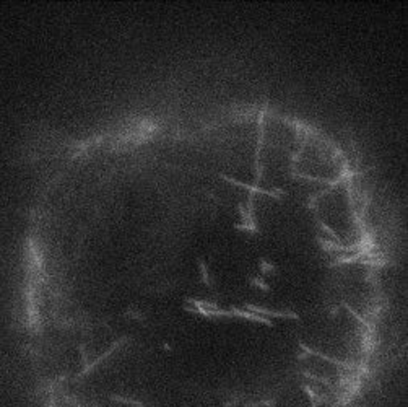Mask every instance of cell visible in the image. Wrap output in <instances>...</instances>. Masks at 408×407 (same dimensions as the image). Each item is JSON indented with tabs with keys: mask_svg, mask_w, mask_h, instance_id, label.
Masks as SVG:
<instances>
[{
	"mask_svg": "<svg viewBox=\"0 0 408 407\" xmlns=\"http://www.w3.org/2000/svg\"><path fill=\"white\" fill-rule=\"evenodd\" d=\"M200 272H202V279H203V282H205L207 285H210V282H208V274H207V267H205V264L200 263Z\"/></svg>",
	"mask_w": 408,
	"mask_h": 407,
	"instance_id": "1",
	"label": "cell"
}]
</instances>
